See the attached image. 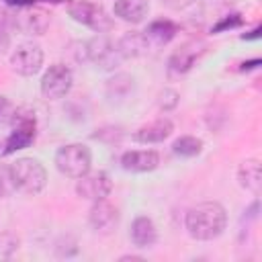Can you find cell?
<instances>
[{"mask_svg":"<svg viewBox=\"0 0 262 262\" xmlns=\"http://www.w3.org/2000/svg\"><path fill=\"white\" fill-rule=\"evenodd\" d=\"M227 225V213L225 207L217 201H205L186 211L184 227L192 239L209 242L223 233Z\"/></svg>","mask_w":262,"mask_h":262,"instance_id":"6da1fadb","label":"cell"},{"mask_svg":"<svg viewBox=\"0 0 262 262\" xmlns=\"http://www.w3.org/2000/svg\"><path fill=\"white\" fill-rule=\"evenodd\" d=\"M14 188L25 194H39L47 184V172L35 158H18L10 166Z\"/></svg>","mask_w":262,"mask_h":262,"instance_id":"7a4b0ae2","label":"cell"},{"mask_svg":"<svg viewBox=\"0 0 262 262\" xmlns=\"http://www.w3.org/2000/svg\"><path fill=\"white\" fill-rule=\"evenodd\" d=\"M92 154L82 143H68L55 151V168L68 178H80L90 172Z\"/></svg>","mask_w":262,"mask_h":262,"instance_id":"3957f363","label":"cell"},{"mask_svg":"<svg viewBox=\"0 0 262 262\" xmlns=\"http://www.w3.org/2000/svg\"><path fill=\"white\" fill-rule=\"evenodd\" d=\"M10 125H12V131H10V135L4 143V149H2L4 156L29 147L35 141V135H37V119L31 111L16 108L14 119H12Z\"/></svg>","mask_w":262,"mask_h":262,"instance_id":"277c9868","label":"cell"},{"mask_svg":"<svg viewBox=\"0 0 262 262\" xmlns=\"http://www.w3.org/2000/svg\"><path fill=\"white\" fill-rule=\"evenodd\" d=\"M68 14H70L76 23H80V25H84V27L96 31V33H106V31L113 29L111 16L104 12L102 6L94 4V2L72 0V2L68 4Z\"/></svg>","mask_w":262,"mask_h":262,"instance_id":"5b68a950","label":"cell"},{"mask_svg":"<svg viewBox=\"0 0 262 262\" xmlns=\"http://www.w3.org/2000/svg\"><path fill=\"white\" fill-rule=\"evenodd\" d=\"M72 82H74L72 70L66 63H53L41 78V94L49 100L63 98L72 90Z\"/></svg>","mask_w":262,"mask_h":262,"instance_id":"8992f818","label":"cell"},{"mask_svg":"<svg viewBox=\"0 0 262 262\" xmlns=\"http://www.w3.org/2000/svg\"><path fill=\"white\" fill-rule=\"evenodd\" d=\"M12 29L25 33V35H43L49 29V14L41 8L31 6H16L14 12H10Z\"/></svg>","mask_w":262,"mask_h":262,"instance_id":"52a82bcc","label":"cell"},{"mask_svg":"<svg viewBox=\"0 0 262 262\" xmlns=\"http://www.w3.org/2000/svg\"><path fill=\"white\" fill-rule=\"evenodd\" d=\"M86 59H90L100 70H115L123 61V55L117 43H113L104 35H98L86 43Z\"/></svg>","mask_w":262,"mask_h":262,"instance_id":"ba28073f","label":"cell"},{"mask_svg":"<svg viewBox=\"0 0 262 262\" xmlns=\"http://www.w3.org/2000/svg\"><path fill=\"white\" fill-rule=\"evenodd\" d=\"M113 190V180L106 172L98 170V172H86L84 176L78 178V184H76V192L80 199H86V201H102L111 194Z\"/></svg>","mask_w":262,"mask_h":262,"instance_id":"9c48e42d","label":"cell"},{"mask_svg":"<svg viewBox=\"0 0 262 262\" xmlns=\"http://www.w3.org/2000/svg\"><path fill=\"white\" fill-rule=\"evenodd\" d=\"M10 66L20 76H35L43 66V49L37 43H20L10 55Z\"/></svg>","mask_w":262,"mask_h":262,"instance_id":"30bf717a","label":"cell"},{"mask_svg":"<svg viewBox=\"0 0 262 262\" xmlns=\"http://www.w3.org/2000/svg\"><path fill=\"white\" fill-rule=\"evenodd\" d=\"M205 53V43H201V41H188V43H184L180 49H176L172 55H170V59H168V70L172 72V74H186L194 63H196V59L201 57Z\"/></svg>","mask_w":262,"mask_h":262,"instance_id":"8fae6325","label":"cell"},{"mask_svg":"<svg viewBox=\"0 0 262 262\" xmlns=\"http://www.w3.org/2000/svg\"><path fill=\"white\" fill-rule=\"evenodd\" d=\"M117 221H119V211L111 203H106V199L94 201V205L88 211V223L94 231L106 233L117 225Z\"/></svg>","mask_w":262,"mask_h":262,"instance_id":"7c38bea8","label":"cell"},{"mask_svg":"<svg viewBox=\"0 0 262 262\" xmlns=\"http://www.w3.org/2000/svg\"><path fill=\"white\" fill-rule=\"evenodd\" d=\"M160 164V156L154 149H133L121 156V166L127 172H151Z\"/></svg>","mask_w":262,"mask_h":262,"instance_id":"4fadbf2b","label":"cell"},{"mask_svg":"<svg viewBox=\"0 0 262 262\" xmlns=\"http://www.w3.org/2000/svg\"><path fill=\"white\" fill-rule=\"evenodd\" d=\"M172 131H174V125L170 119H158V121H151L149 125L139 127L133 133V139L139 143H160L168 139Z\"/></svg>","mask_w":262,"mask_h":262,"instance_id":"5bb4252c","label":"cell"},{"mask_svg":"<svg viewBox=\"0 0 262 262\" xmlns=\"http://www.w3.org/2000/svg\"><path fill=\"white\" fill-rule=\"evenodd\" d=\"M113 12L121 20L137 25V23H141L147 16L149 4H147V0H115Z\"/></svg>","mask_w":262,"mask_h":262,"instance_id":"9a60e30c","label":"cell"},{"mask_svg":"<svg viewBox=\"0 0 262 262\" xmlns=\"http://www.w3.org/2000/svg\"><path fill=\"white\" fill-rule=\"evenodd\" d=\"M129 235H131V242H133L137 248H149V246H154L156 239H158L156 225H154V221H151L149 217H145V215H139V217L133 219Z\"/></svg>","mask_w":262,"mask_h":262,"instance_id":"2e32d148","label":"cell"},{"mask_svg":"<svg viewBox=\"0 0 262 262\" xmlns=\"http://www.w3.org/2000/svg\"><path fill=\"white\" fill-rule=\"evenodd\" d=\"M237 180L239 186L258 194L260 184H262V174H260V162L258 160H244L237 168Z\"/></svg>","mask_w":262,"mask_h":262,"instance_id":"e0dca14e","label":"cell"},{"mask_svg":"<svg viewBox=\"0 0 262 262\" xmlns=\"http://www.w3.org/2000/svg\"><path fill=\"white\" fill-rule=\"evenodd\" d=\"M176 33H178V27H176L172 20H168V18L154 20V23L147 27V31H143V35H145L149 47H154V45H166Z\"/></svg>","mask_w":262,"mask_h":262,"instance_id":"ac0fdd59","label":"cell"},{"mask_svg":"<svg viewBox=\"0 0 262 262\" xmlns=\"http://www.w3.org/2000/svg\"><path fill=\"white\" fill-rule=\"evenodd\" d=\"M123 59H129V57H137V55H143L147 49H149V43L145 39L143 33H127L119 39L117 43Z\"/></svg>","mask_w":262,"mask_h":262,"instance_id":"d6986e66","label":"cell"},{"mask_svg":"<svg viewBox=\"0 0 262 262\" xmlns=\"http://www.w3.org/2000/svg\"><path fill=\"white\" fill-rule=\"evenodd\" d=\"M172 151L180 158H194L203 151V141L192 135H182L172 143Z\"/></svg>","mask_w":262,"mask_h":262,"instance_id":"ffe728a7","label":"cell"},{"mask_svg":"<svg viewBox=\"0 0 262 262\" xmlns=\"http://www.w3.org/2000/svg\"><path fill=\"white\" fill-rule=\"evenodd\" d=\"M131 88H133V78L127 74H117L106 82V94L111 98H123L129 94Z\"/></svg>","mask_w":262,"mask_h":262,"instance_id":"44dd1931","label":"cell"},{"mask_svg":"<svg viewBox=\"0 0 262 262\" xmlns=\"http://www.w3.org/2000/svg\"><path fill=\"white\" fill-rule=\"evenodd\" d=\"M14 182H12V174H10V166H2L0 164V199H6L14 192Z\"/></svg>","mask_w":262,"mask_h":262,"instance_id":"7402d4cb","label":"cell"},{"mask_svg":"<svg viewBox=\"0 0 262 262\" xmlns=\"http://www.w3.org/2000/svg\"><path fill=\"white\" fill-rule=\"evenodd\" d=\"M14 113H16V106L6 96H0V125H10L14 119Z\"/></svg>","mask_w":262,"mask_h":262,"instance_id":"603a6c76","label":"cell"},{"mask_svg":"<svg viewBox=\"0 0 262 262\" xmlns=\"http://www.w3.org/2000/svg\"><path fill=\"white\" fill-rule=\"evenodd\" d=\"M178 92L176 90H172V88H166L164 92H160V98H158V104H160V108H164V111H172L176 104H178Z\"/></svg>","mask_w":262,"mask_h":262,"instance_id":"cb8c5ba5","label":"cell"},{"mask_svg":"<svg viewBox=\"0 0 262 262\" xmlns=\"http://www.w3.org/2000/svg\"><path fill=\"white\" fill-rule=\"evenodd\" d=\"M244 25V18L239 16V14H229V16H225V18H221L215 27H213V33H221V31H225V29H237V27H242Z\"/></svg>","mask_w":262,"mask_h":262,"instance_id":"d4e9b609","label":"cell"},{"mask_svg":"<svg viewBox=\"0 0 262 262\" xmlns=\"http://www.w3.org/2000/svg\"><path fill=\"white\" fill-rule=\"evenodd\" d=\"M4 246H8L10 250H14V248H18V239L14 235H10V233H2L0 235V252H4Z\"/></svg>","mask_w":262,"mask_h":262,"instance_id":"484cf974","label":"cell"},{"mask_svg":"<svg viewBox=\"0 0 262 262\" xmlns=\"http://www.w3.org/2000/svg\"><path fill=\"white\" fill-rule=\"evenodd\" d=\"M194 0H162V4H166L168 8H172V10H182V8H186V6H190Z\"/></svg>","mask_w":262,"mask_h":262,"instance_id":"4316f807","label":"cell"},{"mask_svg":"<svg viewBox=\"0 0 262 262\" xmlns=\"http://www.w3.org/2000/svg\"><path fill=\"white\" fill-rule=\"evenodd\" d=\"M10 47V33L8 29H0V53H4Z\"/></svg>","mask_w":262,"mask_h":262,"instance_id":"83f0119b","label":"cell"},{"mask_svg":"<svg viewBox=\"0 0 262 262\" xmlns=\"http://www.w3.org/2000/svg\"><path fill=\"white\" fill-rule=\"evenodd\" d=\"M0 29H12V23H10V12L6 10H0Z\"/></svg>","mask_w":262,"mask_h":262,"instance_id":"f1b7e54d","label":"cell"},{"mask_svg":"<svg viewBox=\"0 0 262 262\" xmlns=\"http://www.w3.org/2000/svg\"><path fill=\"white\" fill-rule=\"evenodd\" d=\"M260 66V59H252V61H244L242 63V70L246 72V70H254V68H258Z\"/></svg>","mask_w":262,"mask_h":262,"instance_id":"f546056e","label":"cell"},{"mask_svg":"<svg viewBox=\"0 0 262 262\" xmlns=\"http://www.w3.org/2000/svg\"><path fill=\"white\" fill-rule=\"evenodd\" d=\"M258 37H260V27H256L250 35H242V39H258Z\"/></svg>","mask_w":262,"mask_h":262,"instance_id":"4dcf8cb0","label":"cell"},{"mask_svg":"<svg viewBox=\"0 0 262 262\" xmlns=\"http://www.w3.org/2000/svg\"><path fill=\"white\" fill-rule=\"evenodd\" d=\"M123 260H143V258L141 256H121V262Z\"/></svg>","mask_w":262,"mask_h":262,"instance_id":"1f68e13d","label":"cell"},{"mask_svg":"<svg viewBox=\"0 0 262 262\" xmlns=\"http://www.w3.org/2000/svg\"><path fill=\"white\" fill-rule=\"evenodd\" d=\"M0 147H2V143H0Z\"/></svg>","mask_w":262,"mask_h":262,"instance_id":"d6a6232c","label":"cell"}]
</instances>
